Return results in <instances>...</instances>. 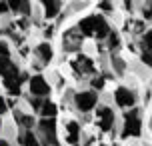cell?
Wrapping results in <instances>:
<instances>
[{"label": "cell", "instance_id": "6da1fadb", "mask_svg": "<svg viewBox=\"0 0 152 146\" xmlns=\"http://www.w3.org/2000/svg\"><path fill=\"white\" fill-rule=\"evenodd\" d=\"M78 30L84 32V34H90V36H98V38H104V36L110 34L108 24L100 16H88V18H84L82 22L78 24Z\"/></svg>", "mask_w": 152, "mask_h": 146}, {"label": "cell", "instance_id": "7a4b0ae2", "mask_svg": "<svg viewBox=\"0 0 152 146\" xmlns=\"http://www.w3.org/2000/svg\"><path fill=\"white\" fill-rule=\"evenodd\" d=\"M2 78H4V86H6L10 92H12V94H20V84H22L24 76L18 74V70H16L12 64L2 72Z\"/></svg>", "mask_w": 152, "mask_h": 146}, {"label": "cell", "instance_id": "3957f363", "mask_svg": "<svg viewBox=\"0 0 152 146\" xmlns=\"http://www.w3.org/2000/svg\"><path fill=\"white\" fill-rule=\"evenodd\" d=\"M138 134H140V120L136 118V110H132L126 114V124H124L122 136H138Z\"/></svg>", "mask_w": 152, "mask_h": 146}, {"label": "cell", "instance_id": "277c9868", "mask_svg": "<svg viewBox=\"0 0 152 146\" xmlns=\"http://www.w3.org/2000/svg\"><path fill=\"white\" fill-rule=\"evenodd\" d=\"M74 100H76V106L82 112H88L96 104V92H80V94H76Z\"/></svg>", "mask_w": 152, "mask_h": 146}, {"label": "cell", "instance_id": "5b68a950", "mask_svg": "<svg viewBox=\"0 0 152 146\" xmlns=\"http://www.w3.org/2000/svg\"><path fill=\"white\" fill-rule=\"evenodd\" d=\"M98 118H100V128L104 132H108L110 128H112V122H114V112L110 110V108L102 106L98 108Z\"/></svg>", "mask_w": 152, "mask_h": 146}, {"label": "cell", "instance_id": "8992f818", "mask_svg": "<svg viewBox=\"0 0 152 146\" xmlns=\"http://www.w3.org/2000/svg\"><path fill=\"white\" fill-rule=\"evenodd\" d=\"M40 134H42L46 144L54 142V118H44L40 122Z\"/></svg>", "mask_w": 152, "mask_h": 146}, {"label": "cell", "instance_id": "52a82bcc", "mask_svg": "<svg viewBox=\"0 0 152 146\" xmlns=\"http://www.w3.org/2000/svg\"><path fill=\"white\" fill-rule=\"evenodd\" d=\"M72 66L78 74H92L94 72V64H92L90 58H86V56H78V60L72 62Z\"/></svg>", "mask_w": 152, "mask_h": 146}, {"label": "cell", "instance_id": "ba28073f", "mask_svg": "<svg viewBox=\"0 0 152 146\" xmlns=\"http://www.w3.org/2000/svg\"><path fill=\"white\" fill-rule=\"evenodd\" d=\"M114 98L118 102V106H132L134 104V94L130 92L128 88H118L116 92H114Z\"/></svg>", "mask_w": 152, "mask_h": 146}, {"label": "cell", "instance_id": "9c48e42d", "mask_svg": "<svg viewBox=\"0 0 152 146\" xmlns=\"http://www.w3.org/2000/svg\"><path fill=\"white\" fill-rule=\"evenodd\" d=\"M30 90L36 94V96H44V94H48L50 88H48V84H46L44 78L36 74V76H32V80H30Z\"/></svg>", "mask_w": 152, "mask_h": 146}, {"label": "cell", "instance_id": "30bf717a", "mask_svg": "<svg viewBox=\"0 0 152 146\" xmlns=\"http://www.w3.org/2000/svg\"><path fill=\"white\" fill-rule=\"evenodd\" d=\"M66 130H68V142L76 146V144H78V132H80L78 124H76V122H68V124H66Z\"/></svg>", "mask_w": 152, "mask_h": 146}, {"label": "cell", "instance_id": "8fae6325", "mask_svg": "<svg viewBox=\"0 0 152 146\" xmlns=\"http://www.w3.org/2000/svg\"><path fill=\"white\" fill-rule=\"evenodd\" d=\"M44 8H46L44 14L48 16V18H52V16L58 14V8H60V4H58V2H50V0H44Z\"/></svg>", "mask_w": 152, "mask_h": 146}, {"label": "cell", "instance_id": "7c38bea8", "mask_svg": "<svg viewBox=\"0 0 152 146\" xmlns=\"http://www.w3.org/2000/svg\"><path fill=\"white\" fill-rule=\"evenodd\" d=\"M38 52L42 54V60L44 62L52 60V48H50V44H40L38 46Z\"/></svg>", "mask_w": 152, "mask_h": 146}, {"label": "cell", "instance_id": "4fadbf2b", "mask_svg": "<svg viewBox=\"0 0 152 146\" xmlns=\"http://www.w3.org/2000/svg\"><path fill=\"white\" fill-rule=\"evenodd\" d=\"M42 114H44L46 118H50V116L54 118V114H56V106H54L52 102H44V104H42Z\"/></svg>", "mask_w": 152, "mask_h": 146}, {"label": "cell", "instance_id": "5bb4252c", "mask_svg": "<svg viewBox=\"0 0 152 146\" xmlns=\"http://www.w3.org/2000/svg\"><path fill=\"white\" fill-rule=\"evenodd\" d=\"M20 142H22L24 146H38V142H36V136L32 134V132H26L22 138H20Z\"/></svg>", "mask_w": 152, "mask_h": 146}, {"label": "cell", "instance_id": "9a60e30c", "mask_svg": "<svg viewBox=\"0 0 152 146\" xmlns=\"http://www.w3.org/2000/svg\"><path fill=\"white\" fill-rule=\"evenodd\" d=\"M16 120H18V122H24V126H26V128H30L32 124H34V120H32V118H28V116H22L20 112H16Z\"/></svg>", "mask_w": 152, "mask_h": 146}, {"label": "cell", "instance_id": "2e32d148", "mask_svg": "<svg viewBox=\"0 0 152 146\" xmlns=\"http://www.w3.org/2000/svg\"><path fill=\"white\" fill-rule=\"evenodd\" d=\"M144 44H146V48L152 52V32H148V34H144Z\"/></svg>", "mask_w": 152, "mask_h": 146}, {"label": "cell", "instance_id": "e0dca14e", "mask_svg": "<svg viewBox=\"0 0 152 146\" xmlns=\"http://www.w3.org/2000/svg\"><path fill=\"white\" fill-rule=\"evenodd\" d=\"M92 86H94V88H102V86H104V78H94V80H92Z\"/></svg>", "mask_w": 152, "mask_h": 146}, {"label": "cell", "instance_id": "ac0fdd59", "mask_svg": "<svg viewBox=\"0 0 152 146\" xmlns=\"http://www.w3.org/2000/svg\"><path fill=\"white\" fill-rule=\"evenodd\" d=\"M0 58H8V48H6V44H2V42H0Z\"/></svg>", "mask_w": 152, "mask_h": 146}, {"label": "cell", "instance_id": "d6986e66", "mask_svg": "<svg viewBox=\"0 0 152 146\" xmlns=\"http://www.w3.org/2000/svg\"><path fill=\"white\" fill-rule=\"evenodd\" d=\"M108 36H110V46H116V44H118V36H116V32H110Z\"/></svg>", "mask_w": 152, "mask_h": 146}, {"label": "cell", "instance_id": "ffe728a7", "mask_svg": "<svg viewBox=\"0 0 152 146\" xmlns=\"http://www.w3.org/2000/svg\"><path fill=\"white\" fill-rule=\"evenodd\" d=\"M142 60H144L148 66H152V54H142Z\"/></svg>", "mask_w": 152, "mask_h": 146}, {"label": "cell", "instance_id": "44dd1931", "mask_svg": "<svg viewBox=\"0 0 152 146\" xmlns=\"http://www.w3.org/2000/svg\"><path fill=\"white\" fill-rule=\"evenodd\" d=\"M6 112V102H4V98L0 96V114H4Z\"/></svg>", "mask_w": 152, "mask_h": 146}, {"label": "cell", "instance_id": "7402d4cb", "mask_svg": "<svg viewBox=\"0 0 152 146\" xmlns=\"http://www.w3.org/2000/svg\"><path fill=\"white\" fill-rule=\"evenodd\" d=\"M32 106H34V108H38V106H42V102H40L38 98H32Z\"/></svg>", "mask_w": 152, "mask_h": 146}, {"label": "cell", "instance_id": "603a6c76", "mask_svg": "<svg viewBox=\"0 0 152 146\" xmlns=\"http://www.w3.org/2000/svg\"><path fill=\"white\" fill-rule=\"evenodd\" d=\"M100 8H102V10H112V6H110L108 2H102V4H100Z\"/></svg>", "mask_w": 152, "mask_h": 146}, {"label": "cell", "instance_id": "cb8c5ba5", "mask_svg": "<svg viewBox=\"0 0 152 146\" xmlns=\"http://www.w3.org/2000/svg\"><path fill=\"white\" fill-rule=\"evenodd\" d=\"M8 10V4H2V2H0V12H6Z\"/></svg>", "mask_w": 152, "mask_h": 146}, {"label": "cell", "instance_id": "d4e9b609", "mask_svg": "<svg viewBox=\"0 0 152 146\" xmlns=\"http://www.w3.org/2000/svg\"><path fill=\"white\" fill-rule=\"evenodd\" d=\"M0 146H10V144H8V142H4V140H2V142H0Z\"/></svg>", "mask_w": 152, "mask_h": 146}]
</instances>
